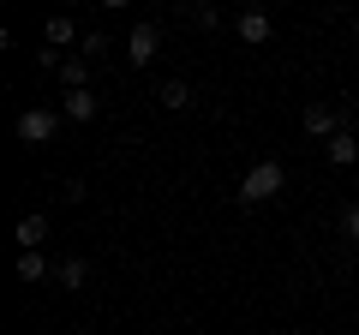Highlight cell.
<instances>
[{
    "label": "cell",
    "instance_id": "ba28073f",
    "mask_svg": "<svg viewBox=\"0 0 359 335\" xmlns=\"http://www.w3.org/2000/svg\"><path fill=\"white\" fill-rule=\"evenodd\" d=\"M42 240H48V221H42V216L18 221V245H25V252H42Z\"/></svg>",
    "mask_w": 359,
    "mask_h": 335
},
{
    "label": "cell",
    "instance_id": "5bb4252c",
    "mask_svg": "<svg viewBox=\"0 0 359 335\" xmlns=\"http://www.w3.org/2000/svg\"><path fill=\"white\" fill-rule=\"evenodd\" d=\"M108 48V36H102V30H84V60H90V54H102Z\"/></svg>",
    "mask_w": 359,
    "mask_h": 335
},
{
    "label": "cell",
    "instance_id": "30bf717a",
    "mask_svg": "<svg viewBox=\"0 0 359 335\" xmlns=\"http://www.w3.org/2000/svg\"><path fill=\"white\" fill-rule=\"evenodd\" d=\"M60 84H66V90H90V84H84V54H66V60H60Z\"/></svg>",
    "mask_w": 359,
    "mask_h": 335
},
{
    "label": "cell",
    "instance_id": "3957f363",
    "mask_svg": "<svg viewBox=\"0 0 359 335\" xmlns=\"http://www.w3.org/2000/svg\"><path fill=\"white\" fill-rule=\"evenodd\" d=\"M306 132L311 138H335V132H341V114H335L330 102H311L306 108Z\"/></svg>",
    "mask_w": 359,
    "mask_h": 335
},
{
    "label": "cell",
    "instance_id": "8992f818",
    "mask_svg": "<svg viewBox=\"0 0 359 335\" xmlns=\"http://www.w3.org/2000/svg\"><path fill=\"white\" fill-rule=\"evenodd\" d=\"M233 30H240V42H269V13H240Z\"/></svg>",
    "mask_w": 359,
    "mask_h": 335
},
{
    "label": "cell",
    "instance_id": "9c48e42d",
    "mask_svg": "<svg viewBox=\"0 0 359 335\" xmlns=\"http://www.w3.org/2000/svg\"><path fill=\"white\" fill-rule=\"evenodd\" d=\"M42 36H48V48H66V42H78V25H72V18H48V30H42Z\"/></svg>",
    "mask_w": 359,
    "mask_h": 335
},
{
    "label": "cell",
    "instance_id": "4fadbf2b",
    "mask_svg": "<svg viewBox=\"0 0 359 335\" xmlns=\"http://www.w3.org/2000/svg\"><path fill=\"white\" fill-rule=\"evenodd\" d=\"M54 275H60L66 287H84V275H90V264H84V258H66V264H60V270H54Z\"/></svg>",
    "mask_w": 359,
    "mask_h": 335
},
{
    "label": "cell",
    "instance_id": "6da1fadb",
    "mask_svg": "<svg viewBox=\"0 0 359 335\" xmlns=\"http://www.w3.org/2000/svg\"><path fill=\"white\" fill-rule=\"evenodd\" d=\"M282 180H287V174H282V162H257L252 174L240 180V204H269V198L282 192Z\"/></svg>",
    "mask_w": 359,
    "mask_h": 335
},
{
    "label": "cell",
    "instance_id": "7a4b0ae2",
    "mask_svg": "<svg viewBox=\"0 0 359 335\" xmlns=\"http://www.w3.org/2000/svg\"><path fill=\"white\" fill-rule=\"evenodd\" d=\"M54 132H60V114H54V108H25V114H18V138L25 144H48Z\"/></svg>",
    "mask_w": 359,
    "mask_h": 335
},
{
    "label": "cell",
    "instance_id": "277c9868",
    "mask_svg": "<svg viewBox=\"0 0 359 335\" xmlns=\"http://www.w3.org/2000/svg\"><path fill=\"white\" fill-rule=\"evenodd\" d=\"M60 120H78V126H84V120H96V96H90V90H66Z\"/></svg>",
    "mask_w": 359,
    "mask_h": 335
},
{
    "label": "cell",
    "instance_id": "8fae6325",
    "mask_svg": "<svg viewBox=\"0 0 359 335\" xmlns=\"http://www.w3.org/2000/svg\"><path fill=\"white\" fill-rule=\"evenodd\" d=\"M156 102H162V108H186V102H192V90H186L180 78H168V84H156Z\"/></svg>",
    "mask_w": 359,
    "mask_h": 335
},
{
    "label": "cell",
    "instance_id": "52a82bcc",
    "mask_svg": "<svg viewBox=\"0 0 359 335\" xmlns=\"http://www.w3.org/2000/svg\"><path fill=\"white\" fill-rule=\"evenodd\" d=\"M330 162L335 168H353L359 162V138H353V132H335V138H330Z\"/></svg>",
    "mask_w": 359,
    "mask_h": 335
},
{
    "label": "cell",
    "instance_id": "7c38bea8",
    "mask_svg": "<svg viewBox=\"0 0 359 335\" xmlns=\"http://www.w3.org/2000/svg\"><path fill=\"white\" fill-rule=\"evenodd\" d=\"M18 275H25V282H42V275H48V258H42V252H25V258H18Z\"/></svg>",
    "mask_w": 359,
    "mask_h": 335
},
{
    "label": "cell",
    "instance_id": "5b68a950",
    "mask_svg": "<svg viewBox=\"0 0 359 335\" xmlns=\"http://www.w3.org/2000/svg\"><path fill=\"white\" fill-rule=\"evenodd\" d=\"M126 54H132V66H150V60H156V25H138V30H132Z\"/></svg>",
    "mask_w": 359,
    "mask_h": 335
},
{
    "label": "cell",
    "instance_id": "9a60e30c",
    "mask_svg": "<svg viewBox=\"0 0 359 335\" xmlns=\"http://www.w3.org/2000/svg\"><path fill=\"white\" fill-rule=\"evenodd\" d=\"M341 228H347V240H359V204H347V216H341Z\"/></svg>",
    "mask_w": 359,
    "mask_h": 335
}]
</instances>
